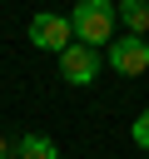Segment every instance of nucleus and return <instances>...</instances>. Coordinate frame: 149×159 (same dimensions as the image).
<instances>
[{
    "mask_svg": "<svg viewBox=\"0 0 149 159\" xmlns=\"http://www.w3.org/2000/svg\"><path fill=\"white\" fill-rule=\"evenodd\" d=\"M70 30H74L79 45L109 50V45H114V30H119V15H114L109 0H79V5L70 10Z\"/></svg>",
    "mask_w": 149,
    "mask_h": 159,
    "instance_id": "f257e3e1",
    "label": "nucleus"
},
{
    "mask_svg": "<svg viewBox=\"0 0 149 159\" xmlns=\"http://www.w3.org/2000/svg\"><path fill=\"white\" fill-rule=\"evenodd\" d=\"M129 139H134L139 149H149V109H144V114H139V119L129 124Z\"/></svg>",
    "mask_w": 149,
    "mask_h": 159,
    "instance_id": "0eeeda50",
    "label": "nucleus"
},
{
    "mask_svg": "<svg viewBox=\"0 0 149 159\" xmlns=\"http://www.w3.org/2000/svg\"><path fill=\"white\" fill-rule=\"evenodd\" d=\"M60 75H65L70 84H79V89H84V84H94V80L104 75V50H89V45H79V40H74V45L60 55Z\"/></svg>",
    "mask_w": 149,
    "mask_h": 159,
    "instance_id": "7ed1b4c3",
    "label": "nucleus"
},
{
    "mask_svg": "<svg viewBox=\"0 0 149 159\" xmlns=\"http://www.w3.org/2000/svg\"><path fill=\"white\" fill-rule=\"evenodd\" d=\"M114 15H119V25H124L134 40H149V5H144V0H119Z\"/></svg>",
    "mask_w": 149,
    "mask_h": 159,
    "instance_id": "39448f33",
    "label": "nucleus"
},
{
    "mask_svg": "<svg viewBox=\"0 0 149 159\" xmlns=\"http://www.w3.org/2000/svg\"><path fill=\"white\" fill-rule=\"evenodd\" d=\"M0 159H15V149H10V139L0 134Z\"/></svg>",
    "mask_w": 149,
    "mask_h": 159,
    "instance_id": "6e6552de",
    "label": "nucleus"
},
{
    "mask_svg": "<svg viewBox=\"0 0 149 159\" xmlns=\"http://www.w3.org/2000/svg\"><path fill=\"white\" fill-rule=\"evenodd\" d=\"M104 65H109L114 75H149V40L119 35V40L104 50Z\"/></svg>",
    "mask_w": 149,
    "mask_h": 159,
    "instance_id": "20e7f679",
    "label": "nucleus"
},
{
    "mask_svg": "<svg viewBox=\"0 0 149 159\" xmlns=\"http://www.w3.org/2000/svg\"><path fill=\"white\" fill-rule=\"evenodd\" d=\"M15 159H60V144L50 139V134H20L15 139Z\"/></svg>",
    "mask_w": 149,
    "mask_h": 159,
    "instance_id": "423d86ee",
    "label": "nucleus"
},
{
    "mask_svg": "<svg viewBox=\"0 0 149 159\" xmlns=\"http://www.w3.org/2000/svg\"><path fill=\"white\" fill-rule=\"evenodd\" d=\"M30 45H35V50H55V55H65V50L74 45L70 15H55V10H35V15H30Z\"/></svg>",
    "mask_w": 149,
    "mask_h": 159,
    "instance_id": "f03ea898",
    "label": "nucleus"
}]
</instances>
